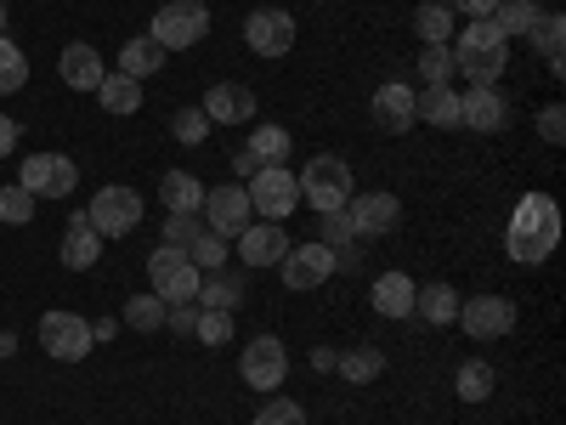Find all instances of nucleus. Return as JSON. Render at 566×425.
Returning a JSON list of instances; mask_svg holds the SVG:
<instances>
[{
	"instance_id": "43",
	"label": "nucleus",
	"mask_w": 566,
	"mask_h": 425,
	"mask_svg": "<svg viewBox=\"0 0 566 425\" xmlns=\"http://www.w3.org/2000/svg\"><path fill=\"white\" fill-rule=\"evenodd\" d=\"M255 425H306V408L295 397H272V403H261Z\"/></svg>"
},
{
	"instance_id": "9",
	"label": "nucleus",
	"mask_w": 566,
	"mask_h": 425,
	"mask_svg": "<svg viewBox=\"0 0 566 425\" xmlns=\"http://www.w3.org/2000/svg\"><path fill=\"white\" fill-rule=\"evenodd\" d=\"M40 346L52 352L57 363H80V357H85L91 346H97V341H91V323H85L80 312H63V307H52V312L40 318Z\"/></svg>"
},
{
	"instance_id": "18",
	"label": "nucleus",
	"mask_w": 566,
	"mask_h": 425,
	"mask_svg": "<svg viewBox=\"0 0 566 425\" xmlns=\"http://www.w3.org/2000/svg\"><path fill=\"white\" fill-rule=\"evenodd\" d=\"M232 245H239L244 267H277L283 250H290V232H283V221H250Z\"/></svg>"
},
{
	"instance_id": "4",
	"label": "nucleus",
	"mask_w": 566,
	"mask_h": 425,
	"mask_svg": "<svg viewBox=\"0 0 566 425\" xmlns=\"http://www.w3.org/2000/svg\"><path fill=\"white\" fill-rule=\"evenodd\" d=\"M148 34L165 45V52H187V45H199L210 34V7L205 0H170V7L154 12Z\"/></svg>"
},
{
	"instance_id": "31",
	"label": "nucleus",
	"mask_w": 566,
	"mask_h": 425,
	"mask_svg": "<svg viewBox=\"0 0 566 425\" xmlns=\"http://www.w3.org/2000/svg\"><path fill=\"white\" fill-rule=\"evenodd\" d=\"M413 34H419L424 45H448V40H453V12L442 7V0H424V7L413 12Z\"/></svg>"
},
{
	"instance_id": "26",
	"label": "nucleus",
	"mask_w": 566,
	"mask_h": 425,
	"mask_svg": "<svg viewBox=\"0 0 566 425\" xmlns=\"http://www.w3.org/2000/svg\"><path fill=\"white\" fill-rule=\"evenodd\" d=\"M244 154H250L255 165H290V154H295V136L283 131V125H255Z\"/></svg>"
},
{
	"instance_id": "19",
	"label": "nucleus",
	"mask_w": 566,
	"mask_h": 425,
	"mask_svg": "<svg viewBox=\"0 0 566 425\" xmlns=\"http://www.w3.org/2000/svg\"><path fill=\"white\" fill-rule=\"evenodd\" d=\"M504 120H510V103H504L499 85L459 91V125H470V131H504Z\"/></svg>"
},
{
	"instance_id": "17",
	"label": "nucleus",
	"mask_w": 566,
	"mask_h": 425,
	"mask_svg": "<svg viewBox=\"0 0 566 425\" xmlns=\"http://www.w3.org/2000/svg\"><path fill=\"white\" fill-rule=\"evenodd\" d=\"M368 114H374V125L391 131V136L413 131V125H419V114H413V85H408V80H386V85L368 97Z\"/></svg>"
},
{
	"instance_id": "12",
	"label": "nucleus",
	"mask_w": 566,
	"mask_h": 425,
	"mask_svg": "<svg viewBox=\"0 0 566 425\" xmlns=\"http://www.w3.org/2000/svg\"><path fill=\"white\" fill-rule=\"evenodd\" d=\"M277 272H283V283H290L295 296H306V290H317V283H328L335 278V250L328 245H290L283 250V261H277Z\"/></svg>"
},
{
	"instance_id": "27",
	"label": "nucleus",
	"mask_w": 566,
	"mask_h": 425,
	"mask_svg": "<svg viewBox=\"0 0 566 425\" xmlns=\"http://www.w3.org/2000/svg\"><path fill=\"white\" fill-rule=\"evenodd\" d=\"M413 312L424 323H459V296H453V283H424V290H413Z\"/></svg>"
},
{
	"instance_id": "21",
	"label": "nucleus",
	"mask_w": 566,
	"mask_h": 425,
	"mask_svg": "<svg viewBox=\"0 0 566 425\" xmlns=\"http://www.w3.org/2000/svg\"><path fill=\"white\" fill-rule=\"evenodd\" d=\"M97 256H103L97 227H91L85 216H69V232H63V250H57V261H63L69 272H85V267H97Z\"/></svg>"
},
{
	"instance_id": "33",
	"label": "nucleus",
	"mask_w": 566,
	"mask_h": 425,
	"mask_svg": "<svg viewBox=\"0 0 566 425\" xmlns=\"http://www.w3.org/2000/svg\"><path fill=\"white\" fill-rule=\"evenodd\" d=\"M199 307H221V312H232L244 301V283L239 278H227V272H210V278H199V296H193Z\"/></svg>"
},
{
	"instance_id": "25",
	"label": "nucleus",
	"mask_w": 566,
	"mask_h": 425,
	"mask_svg": "<svg viewBox=\"0 0 566 425\" xmlns=\"http://www.w3.org/2000/svg\"><path fill=\"white\" fill-rule=\"evenodd\" d=\"M165 45L154 40V34H136V40H125V52H119V74H130V80H148V74H159L165 69Z\"/></svg>"
},
{
	"instance_id": "13",
	"label": "nucleus",
	"mask_w": 566,
	"mask_h": 425,
	"mask_svg": "<svg viewBox=\"0 0 566 425\" xmlns=\"http://www.w3.org/2000/svg\"><path fill=\"white\" fill-rule=\"evenodd\" d=\"M244 45L255 58H283V52H295V18L283 12V7H261L244 18Z\"/></svg>"
},
{
	"instance_id": "47",
	"label": "nucleus",
	"mask_w": 566,
	"mask_h": 425,
	"mask_svg": "<svg viewBox=\"0 0 566 425\" xmlns=\"http://www.w3.org/2000/svg\"><path fill=\"white\" fill-rule=\"evenodd\" d=\"M12 148H18V120H12V114H0V159H7Z\"/></svg>"
},
{
	"instance_id": "39",
	"label": "nucleus",
	"mask_w": 566,
	"mask_h": 425,
	"mask_svg": "<svg viewBox=\"0 0 566 425\" xmlns=\"http://www.w3.org/2000/svg\"><path fill=\"white\" fill-rule=\"evenodd\" d=\"M193 335L205 341V346H227L232 341V312H221V307H199V329Z\"/></svg>"
},
{
	"instance_id": "14",
	"label": "nucleus",
	"mask_w": 566,
	"mask_h": 425,
	"mask_svg": "<svg viewBox=\"0 0 566 425\" xmlns=\"http://www.w3.org/2000/svg\"><path fill=\"white\" fill-rule=\"evenodd\" d=\"M459 323L470 341H499L515 329V301L510 296H476V301H459Z\"/></svg>"
},
{
	"instance_id": "41",
	"label": "nucleus",
	"mask_w": 566,
	"mask_h": 425,
	"mask_svg": "<svg viewBox=\"0 0 566 425\" xmlns=\"http://www.w3.org/2000/svg\"><path fill=\"white\" fill-rule=\"evenodd\" d=\"M0 221H7V227L34 221V194H23L18 182H12V187H0Z\"/></svg>"
},
{
	"instance_id": "1",
	"label": "nucleus",
	"mask_w": 566,
	"mask_h": 425,
	"mask_svg": "<svg viewBox=\"0 0 566 425\" xmlns=\"http://www.w3.org/2000/svg\"><path fill=\"white\" fill-rule=\"evenodd\" d=\"M560 245V210L549 194H527V199H515V216L504 227V256L515 267H544Z\"/></svg>"
},
{
	"instance_id": "38",
	"label": "nucleus",
	"mask_w": 566,
	"mask_h": 425,
	"mask_svg": "<svg viewBox=\"0 0 566 425\" xmlns=\"http://www.w3.org/2000/svg\"><path fill=\"white\" fill-rule=\"evenodd\" d=\"M187 261H193L199 272H221L227 267V239H216V232L205 227L199 239H193V250H187Z\"/></svg>"
},
{
	"instance_id": "2",
	"label": "nucleus",
	"mask_w": 566,
	"mask_h": 425,
	"mask_svg": "<svg viewBox=\"0 0 566 425\" xmlns=\"http://www.w3.org/2000/svg\"><path fill=\"white\" fill-rule=\"evenodd\" d=\"M453 74H464L470 85H493L510 69V40L493 29V18H470L464 34H453Z\"/></svg>"
},
{
	"instance_id": "45",
	"label": "nucleus",
	"mask_w": 566,
	"mask_h": 425,
	"mask_svg": "<svg viewBox=\"0 0 566 425\" xmlns=\"http://www.w3.org/2000/svg\"><path fill=\"white\" fill-rule=\"evenodd\" d=\"M165 323L176 329V335H193V329H199V301H176V307H165Z\"/></svg>"
},
{
	"instance_id": "16",
	"label": "nucleus",
	"mask_w": 566,
	"mask_h": 425,
	"mask_svg": "<svg viewBox=\"0 0 566 425\" xmlns=\"http://www.w3.org/2000/svg\"><path fill=\"white\" fill-rule=\"evenodd\" d=\"M205 120L210 125H250L255 114H261V103H255V91L250 85H239V80H216L210 91H205Z\"/></svg>"
},
{
	"instance_id": "7",
	"label": "nucleus",
	"mask_w": 566,
	"mask_h": 425,
	"mask_svg": "<svg viewBox=\"0 0 566 425\" xmlns=\"http://www.w3.org/2000/svg\"><path fill=\"white\" fill-rule=\"evenodd\" d=\"M18 187H23V194H34V199H69L74 187H80V165L69 154H29Z\"/></svg>"
},
{
	"instance_id": "32",
	"label": "nucleus",
	"mask_w": 566,
	"mask_h": 425,
	"mask_svg": "<svg viewBox=\"0 0 566 425\" xmlns=\"http://www.w3.org/2000/svg\"><path fill=\"white\" fill-rule=\"evenodd\" d=\"M533 34V45L549 58V74H560V40H566V18L560 12H538V23L527 29Z\"/></svg>"
},
{
	"instance_id": "30",
	"label": "nucleus",
	"mask_w": 566,
	"mask_h": 425,
	"mask_svg": "<svg viewBox=\"0 0 566 425\" xmlns=\"http://www.w3.org/2000/svg\"><path fill=\"white\" fill-rule=\"evenodd\" d=\"M97 97H103V108L108 114H136L142 108V80H130V74H103V85H97Z\"/></svg>"
},
{
	"instance_id": "51",
	"label": "nucleus",
	"mask_w": 566,
	"mask_h": 425,
	"mask_svg": "<svg viewBox=\"0 0 566 425\" xmlns=\"http://www.w3.org/2000/svg\"><path fill=\"white\" fill-rule=\"evenodd\" d=\"M0 34H7V0H0Z\"/></svg>"
},
{
	"instance_id": "44",
	"label": "nucleus",
	"mask_w": 566,
	"mask_h": 425,
	"mask_svg": "<svg viewBox=\"0 0 566 425\" xmlns=\"http://www.w3.org/2000/svg\"><path fill=\"white\" fill-rule=\"evenodd\" d=\"M317 245H328V250H346L352 245V221H346V210H328L323 216V239Z\"/></svg>"
},
{
	"instance_id": "49",
	"label": "nucleus",
	"mask_w": 566,
	"mask_h": 425,
	"mask_svg": "<svg viewBox=\"0 0 566 425\" xmlns=\"http://www.w3.org/2000/svg\"><path fill=\"white\" fill-rule=\"evenodd\" d=\"M312 369H323V374H328V369H335V352H328V346H317V352H312Z\"/></svg>"
},
{
	"instance_id": "8",
	"label": "nucleus",
	"mask_w": 566,
	"mask_h": 425,
	"mask_svg": "<svg viewBox=\"0 0 566 425\" xmlns=\"http://www.w3.org/2000/svg\"><path fill=\"white\" fill-rule=\"evenodd\" d=\"M205 227L216 232V239H239V232L255 221V210H250V194H244V187L239 182H221V187H205Z\"/></svg>"
},
{
	"instance_id": "3",
	"label": "nucleus",
	"mask_w": 566,
	"mask_h": 425,
	"mask_svg": "<svg viewBox=\"0 0 566 425\" xmlns=\"http://www.w3.org/2000/svg\"><path fill=\"white\" fill-rule=\"evenodd\" d=\"M301 182V199L317 210V216H328V210H346L352 205V165L340 159V154H317V159H306V170L295 176Z\"/></svg>"
},
{
	"instance_id": "20",
	"label": "nucleus",
	"mask_w": 566,
	"mask_h": 425,
	"mask_svg": "<svg viewBox=\"0 0 566 425\" xmlns=\"http://www.w3.org/2000/svg\"><path fill=\"white\" fill-rule=\"evenodd\" d=\"M413 290H419V283L408 272H380V278H374V290H368V301H374L380 318H413Z\"/></svg>"
},
{
	"instance_id": "23",
	"label": "nucleus",
	"mask_w": 566,
	"mask_h": 425,
	"mask_svg": "<svg viewBox=\"0 0 566 425\" xmlns=\"http://www.w3.org/2000/svg\"><path fill=\"white\" fill-rule=\"evenodd\" d=\"M159 199H165L170 216H199V210H205V182H199L193 170H165Z\"/></svg>"
},
{
	"instance_id": "6",
	"label": "nucleus",
	"mask_w": 566,
	"mask_h": 425,
	"mask_svg": "<svg viewBox=\"0 0 566 425\" xmlns=\"http://www.w3.org/2000/svg\"><path fill=\"white\" fill-rule=\"evenodd\" d=\"M199 267L187 261V250H170V245H159L154 256H148V283H154V296L165 301V307H176V301H193L199 296Z\"/></svg>"
},
{
	"instance_id": "5",
	"label": "nucleus",
	"mask_w": 566,
	"mask_h": 425,
	"mask_svg": "<svg viewBox=\"0 0 566 425\" xmlns=\"http://www.w3.org/2000/svg\"><path fill=\"white\" fill-rule=\"evenodd\" d=\"M244 194H250V210L266 216V221H283V216H295L301 205V182L290 165H261L250 182H244Z\"/></svg>"
},
{
	"instance_id": "35",
	"label": "nucleus",
	"mask_w": 566,
	"mask_h": 425,
	"mask_svg": "<svg viewBox=\"0 0 566 425\" xmlns=\"http://www.w3.org/2000/svg\"><path fill=\"white\" fill-rule=\"evenodd\" d=\"M23 80H29V58H23V45L0 34V97L23 91Z\"/></svg>"
},
{
	"instance_id": "34",
	"label": "nucleus",
	"mask_w": 566,
	"mask_h": 425,
	"mask_svg": "<svg viewBox=\"0 0 566 425\" xmlns=\"http://www.w3.org/2000/svg\"><path fill=\"white\" fill-rule=\"evenodd\" d=\"M125 329H136V335H154V329H165V301L148 290V296H130L125 301Z\"/></svg>"
},
{
	"instance_id": "42",
	"label": "nucleus",
	"mask_w": 566,
	"mask_h": 425,
	"mask_svg": "<svg viewBox=\"0 0 566 425\" xmlns=\"http://www.w3.org/2000/svg\"><path fill=\"white\" fill-rule=\"evenodd\" d=\"M199 232H205V216H165V245L170 250H193Z\"/></svg>"
},
{
	"instance_id": "22",
	"label": "nucleus",
	"mask_w": 566,
	"mask_h": 425,
	"mask_svg": "<svg viewBox=\"0 0 566 425\" xmlns=\"http://www.w3.org/2000/svg\"><path fill=\"white\" fill-rule=\"evenodd\" d=\"M57 74H63V85H74V91H97L108 69H103V58H97V45H63Z\"/></svg>"
},
{
	"instance_id": "10",
	"label": "nucleus",
	"mask_w": 566,
	"mask_h": 425,
	"mask_svg": "<svg viewBox=\"0 0 566 425\" xmlns=\"http://www.w3.org/2000/svg\"><path fill=\"white\" fill-rule=\"evenodd\" d=\"M239 374L250 392H277L283 374H290V352H283L277 335H255L244 352H239Z\"/></svg>"
},
{
	"instance_id": "40",
	"label": "nucleus",
	"mask_w": 566,
	"mask_h": 425,
	"mask_svg": "<svg viewBox=\"0 0 566 425\" xmlns=\"http://www.w3.org/2000/svg\"><path fill=\"white\" fill-rule=\"evenodd\" d=\"M170 131H176V142H181V148H199V142L210 136V120H205V108H176Z\"/></svg>"
},
{
	"instance_id": "46",
	"label": "nucleus",
	"mask_w": 566,
	"mask_h": 425,
	"mask_svg": "<svg viewBox=\"0 0 566 425\" xmlns=\"http://www.w3.org/2000/svg\"><path fill=\"white\" fill-rule=\"evenodd\" d=\"M538 136H544V142H566V114H560V103H549V108L538 114Z\"/></svg>"
},
{
	"instance_id": "48",
	"label": "nucleus",
	"mask_w": 566,
	"mask_h": 425,
	"mask_svg": "<svg viewBox=\"0 0 566 425\" xmlns=\"http://www.w3.org/2000/svg\"><path fill=\"white\" fill-rule=\"evenodd\" d=\"M119 335V318H97L91 323V341H114Z\"/></svg>"
},
{
	"instance_id": "24",
	"label": "nucleus",
	"mask_w": 566,
	"mask_h": 425,
	"mask_svg": "<svg viewBox=\"0 0 566 425\" xmlns=\"http://www.w3.org/2000/svg\"><path fill=\"white\" fill-rule=\"evenodd\" d=\"M413 114H419V125L453 131V125H459V91H453V85H424V91H413Z\"/></svg>"
},
{
	"instance_id": "11",
	"label": "nucleus",
	"mask_w": 566,
	"mask_h": 425,
	"mask_svg": "<svg viewBox=\"0 0 566 425\" xmlns=\"http://www.w3.org/2000/svg\"><path fill=\"white\" fill-rule=\"evenodd\" d=\"M85 221L97 227V239H125L142 221V194H130V187H103V194L91 199Z\"/></svg>"
},
{
	"instance_id": "50",
	"label": "nucleus",
	"mask_w": 566,
	"mask_h": 425,
	"mask_svg": "<svg viewBox=\"0 0 566 425\" xmlns=\"http://www.w3.org/2000/svg\"><path fill=\"white\" fill-rule=\"evenodd\" d=\"M12 352H18V335H0V363H7Z\"/></svg>"
},
{
	"instance_id": "29",
	"label": "nucleus",
	"mask_w": 566,
	"mask_h": 425,
	"mask_svg": "<svg viewBox=\"0 0 566 425\" xmlns=\"http://www.w3.org/2000/svg\"><path fill=\"white\" fill-rule=\"evenodd\" d=\"M335 369L346 374L352 386H368V381H380V374H386V352H380V346H357V352H335Z\"/></svg>"
},
{
	"instance_id": "28",
	"label": "nucleus",
	"mask_w": 566,
	"mask_h": 425,
	"mask_svg": "<svg viewBox=\"0 0 566 425\" xmlns=\"http://www.w3.org/2000/svg\"><path fill=\"white\" fill-rule=\"evenodd\" d=\"M493 386H499V374H493L488 357H470V363H459V374H453V392H459L464 403H488Z\"/></svg>"
},
{
	"instance_id": "15",
	"label": "nucleus",
	"mask_w": 566,
	"mask_h": 425,
	"mask_svg": "<svg viewBox=\"0 0 566 425\" xmlns=\"http://www.w3.org/2000/svg\"><path fill=\"white\" fill-rule=\"evenodd\" d=\"M346 221H352V239H386L402 221V205H397V194H352Z\"/></svg>"
},
{
	"instance_id": "36",
	"label": "nucleus",
	"mask_w": 566,
	"mask_h": 425,
	"mask_svg": "<svg viewBox=\"0 0 566 425\" xmlns=\"http://www.w3.org/2000/svg\"><path fill=\"white\" fill-rule=\"evenodd\" d=\"M538 23V7L533 0H499V12H493V29L510 40V34H527Z\"/></svg>"
},
{
	"instance_id": "37",
	"label": "nucleus",
	"mask_w": 566,
	"mask_h": 425,
	"mask_svg": "<svg viewBox=\"0 0 566 425\" xmlns=\"http://www.w3.org/2000/svg\"><path fill=\"white\" fill-rule=\"evenodd\" d=\"M419 80L424 85H453V52L448 45H424L419 52Z\"/></svg>"
}]
</instances>
